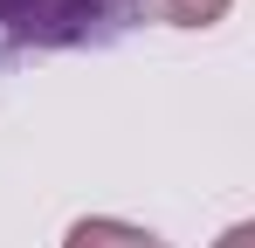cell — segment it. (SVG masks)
Masks as SVG:
<instances>
[{"label":"cell","instance_id":"1","mask_svg":"<svg viewBox=\"0 0 255 248\" xmlns=\"http://www.w3.org/2000/svg\"><path fill=\"white\" fill-rule=\"evenodd\" d=\"M138 0H0V62L28 48H97L125 35Z\"/></svg>","mask_w":255,"mask_h":248},{"label":"cell","instance_id":"2","mask_svg":"<svg viewBox=\"0 0 255 248\" xmlns=\"http://www.w3.org/2000/svg\"><path fill=\"white\" fill-rule=\"evenodd\" d=\"M62 248H172V242H159L152 228H131V221H111V214H90V221H76V228L62 235Z\"/></svg>","mask_w":255,"mask_h":248},{"label":"cell","instance_id":"3","mask_svg":"<svg viewBox=\"0 0 255 248\" xmlns=\"http://www.w3.org/2000/svg\"><path fill=\"white\" fill-rule=\"evenodd\" d=\"M235 0H138V14L166 21V28H214Z\"/></svg>","mask_w":255,"mask_h":248},{"label":"cell","instance_id":"4","mask_svg":"<svg viewBox=\"0 0 255 248\" xmlns=\"http://www.w3.org/2000/svg\"><path fill=\"white\" fill-rule=\"evenodd\" d=\"M214 248H255V228H249V221H235V228H228Z\"/></svg>","mask_w":255,"mask_h":248}]
</instances>
